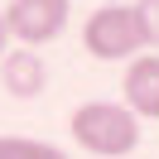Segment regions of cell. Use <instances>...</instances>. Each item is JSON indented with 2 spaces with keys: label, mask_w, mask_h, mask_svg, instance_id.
<instances>
[{
  "label": "cell",
  "mask_w": 159,
  "mask_h": 159,
  "mask_svg": "<svg viewBox=\"0 0 159 159\" xmlns=\"http://www.w3.org/2000/svg\"><path fill=\"white\" fill-rule=\"evenodd\" d=\"M82 48L101 63H135L140 48H145V29H140L135 5H120V0H106L101 10L87 15L82 24Z\"/></svg>",
  "instance_id": "7a4b0ae2"
},
{
  "label": "cell",
  "mask_w": 159,
  "mask_h": 159,
  "mask_svg": "<svg viewBox=\"0 0 159 159\" xmlns=\"http://www.w3.org/2000/svg\"><path fill=\"white\" fill-rule=\"evenodd\" d=\"M120 97L140 120H159V53H140L135 63H125Z\"/></svg>",
  "instance_id": "277c9868"
},
{
  "label": "cell",
  "mask_w": 159,
  "mask_h": 159,
  "mask_svg": "<svg viewBox=\"0 0 159 159\" xmlns=\"http://www.w3.org/2000/svg\"><path fill=\"white\" fill-rule=\"evenodd\" d=\"M140 29H145V48H159V0H135Z\"/></svg>",
  "instance_id": "52a82bcc"
},
{
  "label": "cell",
  "mask_w": 159,
  "mask_h": 159,
  "mask_svg": "<svg viewBox=\"0 0 159 159\" xmlns=\"http://www.w3.org/2000/svg\"><path fill=\"white\" fill-rule=\"evenodd\" d=\"M10 53V29H5V10H0V58Z\"/></svg>",
  "instance_id": "ba28073f"
},
{
  "label": "cell",
  "mask_w": 159,
  "mask_h": 159,
  "mask_svg": "<svg viewBox=\"0 0 159 159\" xmlns=\"http://www.w3.org/2000/svg\"><path fill=\"white\" fill-rule=\"evenodd\" d=\"M68 130L97 159H120L140 145V116L125 101H82L68 116Z\"/></svg>",
  "instance_id": "6da1fadb"
},
{
  "label": "cell",
  "mask_w": 159,
  "mask_h": 159,
  "mask_svg": "<svg viewBox=\"0 0 159 159\" xmlns=\"http://www.w3.org/2000/svg\"><path fill=\"white\" fill-rule=\"evenodd\" d=\"M0 82H5L10 97H39L48 87V68H43V58L34 48H15L0 58Z\"/></svg>",
  "instance_id": "5b68a950"
},
{
  "label": "cell",
  "mask_w": 159,
  "mask_h": 159,
  "mask_svg": "<svg viewBox=\"0 0 159 159\" xmlns=\"http://www.w3.org/2000/svg\"><path fill=\"white\" fill-rule=\"evenodd\" d=\"M68 15H72V0H10L5 29L10 39H20V48H39L68 29Z\"/></svg>",
  "instance_id": "3957f363"
},
{
  "label": "cell",
  "mask_w": 159,
  "mask_h": 159,
  "mask_svg": "<svg viewBox=\"0 0 159 159\" xmlns=\"http://www.w3.org/2000/svg\"><path fill=\"white\" fill-rule=\"evenodd\" d=\"M0 159H68L58 145L48 140H29V135H0Z\"/></svg>",
  "instance_id": "8992f818"
}]
</instances>
